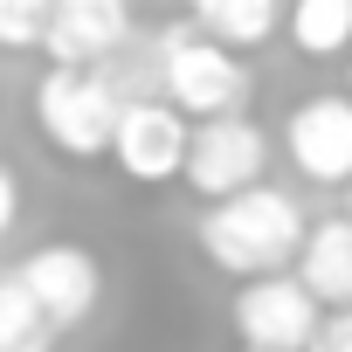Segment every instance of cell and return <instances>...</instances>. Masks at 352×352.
Listing matches in <instances>:
<instances>
[{"label": "cell", "mask_w": 352, "mask_h": 352, "mask_svg": "<svg viewBox=\"0 0 352 352\" xmlns=\"http://www.w3.org/2000/svg\"><path fill=\"white\" fill-rule=\"evenodd\" d=\"M14 214H21V187H14V173L0 166V235L14 228Z\"/></svg>", "instance_id": "obj_16"}, {"label": "cell", "mask_w": 352, "mask_h": 352, "mask_svg": "<svg viewBox=\"0 0 352 352\" xmlns=\"http://www.w3.org/2000/svg\"><path fill=\"white\" fill-rule=\"evenodd\" d=\"M283 21V0H194V28L228 42V49H256L270 42Z\"/></svg>", "instance_id": "obj_11"}, {"label": "cell", "mask_w": 352, "mask_h": 352, "mask_svg": "<svg viewBox=\"0 0 352 352\" xmlns=\"http://www.w3.org/2000/svg\"><path fill=\"white\" fill-rule=\"evenodd\" d=\"M290 42L304 56H345L352 49V0H297L290 8Z\"/></svg>", "instance_id": "obj_12"}, {"label": "cell", "mask_w": 352, "mask_h": 352, "mask_svg": "<svg viewBox=\"0 0 352 352\" xmlns=\"http://www.w3.org/2000/svg\"><path fill=\"white\" fill-rule=\"evenodd\" d=\"M124 42H131V0H56L42 35L49 63H69V69H97Z\"/></svg>", "instance_id": "obj_8"}, {"label": "cell", "mask_w": 352, "mask_h": 352, "mask_svg": "<svg viewBox=\"0 0 352 352\" xmlns=\"http://www.w3.org/2000/svg\"><path fill=\"white\" fill-rule=\"evenodd\" d=\"M345 214H352V201H345Z\"/></svg>", "instance_id": "obj_18"}, {"label": "cell", "mask_w": 352, "mask_h": 352, "mask_svg": "<svg viewBox=\"0 0 352 352\" xmlns=\"http://www.w3.org/2000/svg\"><path fill=\"white\" fill-rule=\"evenodd\" d=\"M297 276L311 283L318 304H338L352 311V214L345 221H318L297 249Z\"/></svg>", "instance_id": "obj_10"}, {"label": "cell", "mask_w": 352, "mask_h": 352, "mask_svg": "<svg viewBox=\"0 0 352 352\" xmlns=\"http://www.w3.org/2000/svg\"><path fill=\"white\" fill-rule=\"evenodd\" d=\"M166 49V104H180L187 118H228L249 97V69L228 42L201 35V28H159Z\"/></svg>", "instance_id": "obj_3"}, {"label": "cell", "mask_w": 352, "mask_h": 352, "mask_svg": "<svg viewBox=\"0 0 352 352\" xmlns=\"http://www.w3.org/2000/svg\"><path fill=\"white\" fill-rule=\"evenodd\" d=\"M187 145H194V131H187V111H180V104L138 97V104H124V118H118L111 159H118L124 180L159 187V180H180V173H187Z\"/></svg>", "instance_id": "obj_5"}, {"label": "cell", "mask_w": 352, "mask_h": 352, "mask_svg": "<svg viewBox=\"0 0 352 352\" xmlns=\"http://www.w3.org/2000/svg\"><path fill=\"white\" fill-rule=\"evenodd\" d=\"M35 118H42V131H49L56 152H69V159H104L111 138H118L124 97L111 90L104 69H69V63H56V69L35 83Z\"/></svg>", "instance_id": "obj_2"}, {"label": "cell", "mask_w": 352, "mask_h": 352, "mask_svg": "<svg viewBox=\"0 0 352 352\" xmlns=\"http://www.w3.org/2000/svg\"><path fill=\"white\" fill-rule=\"evenodd\" d=\"M263 166H270V138L263 124H249L242 111L228 118H201L194 145H187V187L201 201H228L242 187H263Z\"/></svg>", "instance_id": "obj_4"}, {"label": "cell", "mask_w": 352, "mask_h": 352, "mask_svg": "<svg viewBox=\"0 0 352 352\" xmlns=\"http://www.w3.org/2000/svg\"><path fill=\"white\" fill-rule=\"evenodd\" d=\"M242 352H270V345H242Z\"/></svg>", "instance_id": "obj_17"}, {"label": "cell", "mask_w": 352, "mask_h": 352, "mask_svg": "<svg viewBox=\"0 0 352 352\" xmlns=\"http://www.w3.org/2000/svg\"><path fill=\"white\" fill-rule=\"evenodd\" d=\"M304 235L311 228H304V214L283 187H242V194H228L201 214V249L228 276H276L304 249Z\"/></svg>", "instance_id": "obj_1"}, {"label": "cell", "mask_w": 352, "mask_h": 352, "mask_svg": "<svg viewBox=\"0 0 352 352\" xmlns=\"http://www.w3.org/2000/svg\"><path fill=\"white\" fill-rule=\"evenodd\" d=\"M14 276L28 283V297L42 304V318H49L56 331H63V324H83V318L97 311V290H104L97 256H90V249H76V242H42Z\"/></svg>", "instance_id": "obj_7"}, {"label": "cell", "mask_w": 352, "mask_h": 352, "mask_svg": "<svg viewBox=\"0 0 352 352\" xmlns=\"http://www.w3.org/2000/svg\"><path fill=\"white\" fill-rule=\"evenodd\" d=\"M56 0H0V49H42Z\"/></svg>", "instance_id": "obj_14"}, {"label": "cell", "mask_w": 352, "mask_h": 352, "mask_svg": "<svg viewBox=\"0 0 352 352\" xmlns=\"http://www.w3.org/2000/svg\"><path fill=\"white\" fill-rule=\"evenodd\" d=\"M345 90H352V83H345Z\"/></svg>", "instance_id": "obj_19"}, {"label": "cell", "mask_w": 352, "mask_h": 352, "mask_svg": "<svg viewBox=\"0 0 352 352\" xmlns=\"http://www.w3.org/2000/svg\"><path fill=\"white\" fill-rule=\"evenodd\" d=\"M283 145H290L304 180H318V187L352 180V97H311V104H297L290 124H283Z\"/></svg>", "instance_id": "obj_9"}, {"label": "cell", "mask_w": 352, "mask_h": 352, "mask_svg": "<svg viewBox=\"0 0 352 352\" xmlns=\"http://www.w3.org/2000/svg\"><path fill=\"white\" fill-rule=\"evenodd\" d=\"M56 324L42 318V304L28 297L21 276H0V352H49Z\"/></svg>", "instance_id": "obj_13"}, {"label": "cell", "mask_w": 352, "mask_h": 352, "mask_svg": "<svg viewBox=\"0 0 352 352\" xmlns=\"http://www.w3.org/2000/svg\"><path fill=\"white\" fill-rule=\"evenodd\" d=\"M235 331L242 345H270V352H311V338L324 331L318 324V297L304 276H249L242 297H235Z\"/></svg>", "instance_id": "obj_6"}, {"label": "cell", "mask_w": 352, "mask_h": 352, "mask_svg": "<svg viewBox=\"0 0 352 352\" xmlns=\"http://www.w3.org/2000/svg\"><path fill=\"white\" fill-rule=\"evenodd\" d=\"M311 352H352V311H338V318H324V331L311 338Z\"/></svg>", "instance_id": "obj_15"}]
</instances>
